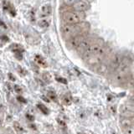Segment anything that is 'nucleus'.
Here are the masks:
<instances>
[{"label": "nucleus", "mask_w": 134, "mask_h": 134, "mask_svg": "<svg viewBox=\"0 0 134 134\" xmlns=\"http://www.w3.org/2000/svg\"><path fill=\"white\" fill-rule=\"evenodd\" d=\"M79 1L80 0H63V3L66 6H73L74 4H75Z\"/></svg>", "instance_id": "13"}, {"label": "nucleus", "mask_w": 134, "mask_h": 134, "mask_svg": "<svg viewBox=\"0 0 134 134\" xmlns=\"http://www.w3.org/2000/svg\"><path fill=\"white\" fill-rule=\"evenodd\" d=\"M51 12H52V8L49 3L43 4L40 8V13L43 17H48L49 15H50Z\"/></svg>", "instance_id": "9"}, {"label": "nucleus", "mask_w": 134, "mask_h": 134, "mask_svg": "<svg viewBox=\"0 0 134 134\" xmlns=\"http://www.w3.org/2000/svg\"><path fill=\"white\" fill-rule=\"evenodd\" d=\"M88 29H89L88 24H83L82 22L75 24H65L61 27V33H62V36L65 40L67 39L69 40L71 38H73L78 35L85 34L88 30Z\"/></svg>", "instance_id": "1"}, {"label": "nucleus", "mask_w": 134, "mask_h": 134, "mask_svg": "<svg viewBox=\"0 0 134 134\" xmlns=\"http://www.w3.org/2000/svg\"><path fill=\"white\" fill-rule=\"evenodd\" d=\"M35 61L37 62L38 65H40L43 67H46V62L44 61V60L41 56L40 55H36L35 56Z\"/></svg>", "instance_id": "11"}, {"label": "nucleus", "mask_w": 134, "mask_h": 134, "mask_svg": "<svg viewBox=\"0 0 134 134\" xmlns=\"http://www.w3.org/2000/svg\"><path fill=\"white\" fill-rule=\"evenodd\" d=\"M111 110L112 113H116V108H115V107H111Z\"/></svg>", "instance_id": "24"}, {"label": "nucleus", "mask_w": 134, "mask_h": 134, "mask_svg": "<svg viewBox=\"0 0 134 134\" xmlns=\"http://www.w3.org/2000/svg\"><path fill=\"white\" fill-rule=\"evenodd\" d=\"M49 96H50V98L53 99V100H55V99H56V97H55V95H54V93H52V92H50V93L49 94Z\"/></svg>", "instance_id": "19"}, {"label": "nucleus", "mask_w": 134, "mask_h": 134, "mask_svg": "<svg viewBox=\"0 0 134 134\" xmlns=\"http://www.w3.org/2000/svg\"><path fill=\"white\" fill-rule=\"evenodd\" d=\"M3 40L8 42V38L7 36H3Z\"/></svg>", "instance_id": "23"}, {"label": "nucleus", "mask_w": 134, "mask_h": 134, "mask_svg": "<svg viewBox=\"0 0 134 134\" xmlns=\"http://www.w3.org/2000/svg\"><path fill=\"white\" fill-rule=\"evenodd\" d=\"M120 115L122 117H134V111L127 105H121L119 108Z\"/></svg>", "instance_id": "6"}, {"label": "nucleus", "mask_w": 134, "mask_h": 134, "mask_svg": "<svg viewBox=\"0 0 134 134\" xmlns=\"http://www.w3.org/2000/svg\"><path fill=\"white\" fill-rule=\"evenodd\" d=\"M42 78H43V80L47 83H49L50 81H51L52 80V76L51 75H50L49 72H44L43 73V75H42Z\"/></svg>", "instance_id": "12"}, {"label": "nucleus", "mask_w": 134, "mask_h": 134, "mask_svg": "<svg viewBox=\"0 0 134 134\" xmlns=\"http://www.w3.org/2000/svg\"><path fill=\"white\" fill-rule=\"evenodd\" d=\"M90 3L85 0H80L75 4L73 5V9L77 12H85L87 9H89Z\"/></svg>", "instance_id": "5"}, {"label": "nucleus", "mask_w": 134, "mask_h": 134, "mask_svg": "<svg viewBox=\"0 0 134 134\" xmlns=\"http://www.w3.org/2000/svg\"><path fill=\"white\" fill-rule=\"evenodd\" d=\"M56 81H59V82H61V83H64V84H66L67 83V81L64 78H61V77H57L56 78Z\"/></svg>", "instance_id": "18"}, {"label": "nucleus", "mask_w": 134, "mask_h": 134, "mask_svg": "<svg viewBox=\"0 0 134 134\" xmlns=\"http://www.w3.org/2000/svg\"><path fill=\"white\" fill-rule=\"evenodd\" d=\"M85 14L84 12H77V11H66L62 14V19L65 24H75L81 23Z\"/></svg>", "instance_id": "2"}, {"label": "nucleus", "mask_w": 134, "mask_h": 134, "mask_svg": "<svg viewBox=\"0 0 134 134\" xmlns=\"http://www.w3.org/2000/svg\"><path fill=\"white\" fill-rule=\"evenodd\" d=\"M132 86H134V80L132 81Z\"/></svg>", "instance_id": "25"}, {"label": "nucleus", "mask_w": 134, "mask_h": 134, "mask_svg": "<svg viewBox=\"0 0 134 134\" xmlns=\"http://www.w3.org/2000/svg\"><path fill=\"white\" fill-rule=\"evenodd\" d=\"M63 100H64V102H65L66 105H70V104L71 103V100H70V98L69 97V96H64V98H63Z\"/></svg>", "instance_id": "17"}, {"label": "nucleus", "mask_w": 134, "mask_h": 134, "mask_svg": "<svg viewBox=\"0 0 134 134\" xmlns=\"http://www.w3.org/2000/svg\"><path fill=\"white\" fill-rule=\"evenodd\" d=\"M78 134H85V133H78Z\"/></svg>", "instance_id": "26"}, {"label": "nucleus", "mask_w": 134, "mask_h": 134, "mask_svg": "<svg viewBox=\"0 0 134 134\" xmlns=\"http://www.w3.org/2000/svg\"><path fill=\"white\" fill-rule=\"evenodd\" d=\"M26 117H28V118H29V120H31V121H33V120H34V117H33V116H29V114H27V115H26Z\"/></svg>", "instance_id": "21"}, {"label": "nucleus", "mask_w": 134, "mask_h": 134, "mask_svg": "<svg viewBox=\"0 0 134 134\" xmlns=\"http://www.w3.org/2000/svg\"><path fill=\"white\" fill-rule=\"evenodd\" d=\"M93 39H92L91 37H90V36H86V38L85 39L83 40V41L81 43V44H80V46L77 48V51L79 52V53H81V54L84 53V51L86 49V48L89 46L92 42H93Z\"/></svg>", "instance_id": "7"}, {"label": "nucleus", "mask_w": 134, "mask_h": 134, "mask_svg": "<svg viewBox=\"0 0 134 134\" xmlns=\"http://www.w3.org/2000/svg\"><path fill=\"white\" fill-rule=\"evenodd\" d=\"M86 34H81V35H78L68 40L70 47L74 49H77V48L80 46V44H81V43L83 41V40L86 38Z\"/></svg>", "instance_id": "4"}, {"label": "nucleus", "mask_w": 134, "mask_h": 134, "mask_svg": "<svg viewBox=\"0 0 134 134\" xmlns=\"http://www.w3.org/2000/svg\"><path fill=\"white\" fill-rule=\"evenodd\" d=\"M14 90H15L17 92H20V91H21V89H20V88H19L18 86H14Z\"/></svg>", "instance_id": "20"}, {"label": "nucleus", "mask_w": 134, "mask_h": 134, "mask_svg": "<svg viewBox=\"0 0 134 134\" xmlns=\"http://www.w3.org/2000/svg\"><path fill=\"white\" fill-rule=\"evenodd\" d=\"M123 134H134V126L123 129Z\"/></svg>", "instance_id": "14"}, {"label": "nucleus", "mask_w": 134, "mask_h": 134, "mask_svg": "<svg viewBox=\"0 0 134 134\" xmlns=\"http://www.w3.org/2000/svg\"><path fill=\"white\" fill-rule=\"evenodd\" d=\"M123 55L119 53H116L113 55L111 59L110 64H109V67L112 71H116L117 69L119 68L121 61H122Z\"/></svg>", "instance_id": "3"}, {"label": "nucleus", "mask_w": 134, "mask_h": 134, "mask_svg": "<svg viewBox=\"0 0 134 134\" xmlns=\"http://www.w3.org/2000/svg\"><path fill=\"white\" fill-rule=\"evenodd\" d=\"M14 127L15 128L16 131H17V132H19L24 131V129H23V127H22V126H21V125L18 122V121H15V122H14Z\"/></svg>", "instance_id": "15"}, {"label": "nucleus", "mask_w": 134, "mask_h": 134, "mask_svg": "<svg viewBox=\"0 0 134 134\" xmlns=\"http://www.w3.org/2000/svg\"><path fill=\"white\" fill-rule=\"evenodd\" d=\"M49 20L47 19H42L39 21V26L42 29H45V28H48L49 26Z\"/></svg>", "instance_id": "10"}, {"label": "nucleus", "mask_w": 134, "mask_h": 134, "mask_svg": "<svg viewBox=\"0 0 134 134\" xmlns=\"http://www.w3.org/2000/svg\"><path fill=\"white\" fill-rule=\"evenodd\" d=\"M38 107H39L40 110L44 113V114H48V110H47V108H46L44 105H42V104H39L38 105Z\"/></svg>", "instance_id": "16"}, {"label": "nucleus", "mask_w": 134, "mask_h": 134, "mask_svg": "<svg viewBox=\"0 0 134 134\" xmlns=\"http://www.w3.org/2000/svg\"><path fill=\"white\" fill-rule=\"evenodd\" d=\"M120 126L123 129L134 126V117H122L120 120Z\"/></svg>", "instance_id": "8"}, {"label": "nucleus", "mask_w": 134, "mask_h": 134, "mask_svg": "<svg viewBox=\"0 0 134 134\" xmlns=\"http://www.w3.org/2000/svg\"><path fill=\"white\" fill-rule=\"evenodd\" d=\"M8 76L11 78L12 81H15V77L14 76H12V74H8Z\"/></svg>", "instance_id": "22"}]
</instances>
